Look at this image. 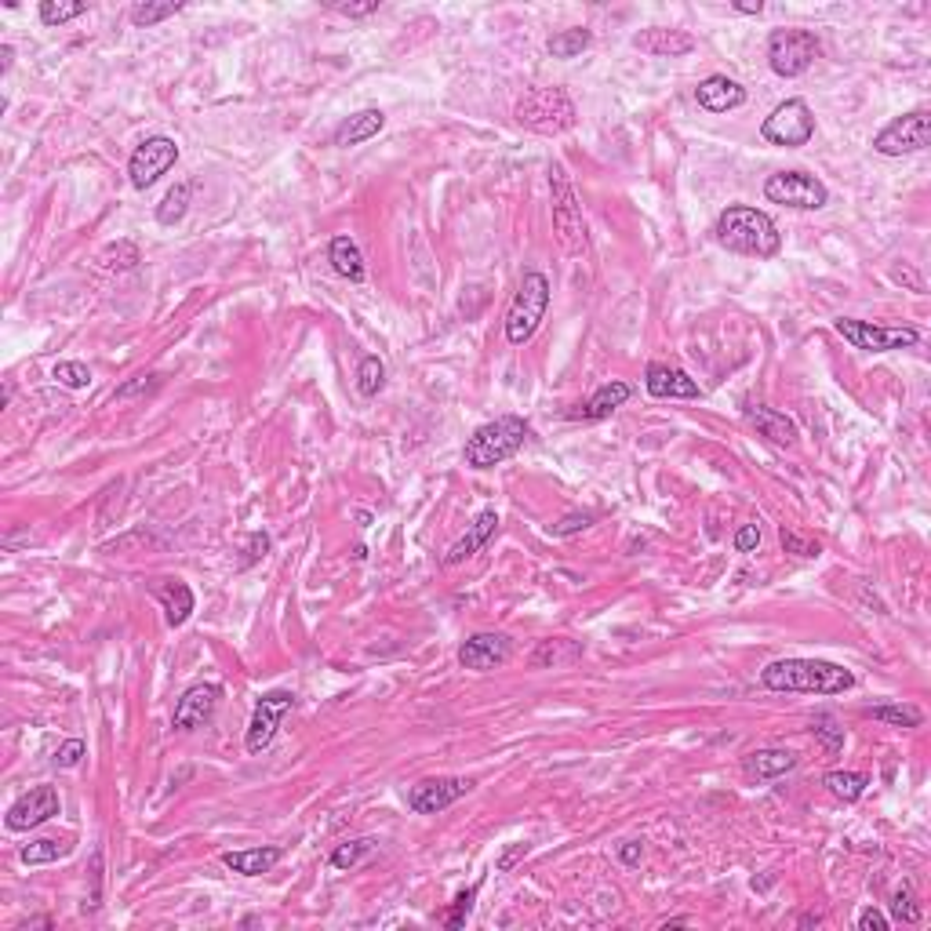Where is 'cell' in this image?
<instances>
[{
  "label": "cell",
  "mask_w": 931,
  "mask_h": 931,
  "mask_svg": "<svg viewBox=\"0 0 931 931\" xmlns=\"http://www.w3.org/2000/svg\"><path fill=\"white\" fill-rule=\"evenodd\" d=\"M888 924V917L881 910H873V906L859 913V931H888Z\"/></svg>",
  "instance_id": "obj_50"
},
{
  "label": "cell",
  "mask_w": 931,
  "mask_h": 931,
  "mask_svg": "<svg viewBox=\"0 0 931 931\" xmlns=\"http://www.w3.org/2000/svg\"><path fill=\"white\" fill-rule=\"evenodd\" d=\"M371 848H375V841H371V837H357V841L339 844V848L331 851V866H335V870H350V866H357V862H361Z\"/></svg>",
  "instance_id": "obj_39"
},
{
  "label": "cell",
  "mask_w": 931,
  "mask_h": 931,
  "mask_svg": "<svg viewBox=\"0 0 931 931\" xmlns=\"http://www.w3.org/2000/svg\"><path fill=\"white\" fill-rule=\"evenodd\" d=\"M757 546H761V524H742V528L735 531V550L753 553Z\"/></svg>",
  "instance_id": "obj_46"
},
{
  "label": "cell",
  "mask_w": 931,
  "mask_h": 931,
  "mask_svg": "<svg viewBox=\"0 0 931 931\" xmlns=\"http://www.w3.org/2000/svg\"><path fill=\"white\" fill-rule=\"evenodd\" d=\"M473 790L470 779H422L411 786L408 793V808L415 815H437V811L451 808V804L466 797Z\"/></svg>",
  "instance_id": "obj_15"
},
{
  "label": "cell",
  "mask_w": 931,
  "mask_h": 931,
  "mask_svg": "<svg viewBox=\"0 0 931 931\" xmlns=\"http://www.w3.org/2000/svg\"><path fill=\"white\" fill-rule=\"evenodd\" d=\"M477 891H481V884H473V888H466V891H459V895H455L448 917H444V924H448V928H462V924H466V917H470V910H473V899H477Z\"/></svg>",
  "instance_id": "obj_42"
},
{
  "label": "cell",
  "mask_w": 931,
  "mask_h": 931,
  "mask_svg": "<svg viewBox=\"0 0 931 931\" xmlns=\"http://www.w3.org/2000/svg\"><path fill=\"white\" fill-rule=\"evenodd\" d=\"M99 262H102V270L124 273V270H135V266L142 262V255H139V248H135L131 241H117V244H110V248L102 251Z\"/></svg>",
  "instance_id": "obj_33"
},
{
  "label": "cell",
  "mask_w": 931,
  "mask_h": 931,
  "mask_svg": "<svg viewBox=\"0 0 931 931\" xmlns=\"http://www.w3.org/2000/svg\"><path fill=\"white\" fill-rule=\"evenodd\" d=\"M633 397V386L630 382H604L601 390L593 393L590 401L582 404V408L568 411V419H582V422H601L608 419L611 411H619L622 404Z\"/></svg>",
  "instance_id": "obj_22"
},
{
  "label": "cell",
  "mask_w": 931,
  "mask_h": 931,
  "mask_svg": "<svg viewBox=\"0 0 931 931\" xmlns=\"http://www.w3.org/2000/svg\"><path fill=\"white\" fill-rule=\"evenodd\" d=\"M222 699V684H193V688L182 691V699L175 702V717H171V728L175 731H193L201 728L204 721H211V713Z\"/></svg>",
  "instance_id": "obj_16"
},
{
  "label": "cell",
  "mask_w": 931,
  "mask_h": 931,
  "mask_svg": "<svg viewBox=\"0 0 931 931\" xmlns=\"http://www.w3.org/2000/svg\"><path fill=\"white\" fill-rule=\"evenodd\" d=\"M331 266H335V273L339 277H346V281L361 284L364 277H368V270H364V255L361 248H357V241L353 237H335L331 241Z\"/></svg>",
  "instance_id": "obj_28"
},
{
  "label": "cell",
  "mask_w": 931,
  "mask_h": 931,
  "mask_svg": "<svg viewBox=\"0 0 931 931\" xmlns=\"http://www.w3.org/2000/svg\"><path fill=\"white\" fill-rule=\"evenodd\" d=\"M717 241L735 255H750V259H775L782 248V233L768 211H757L750 204H731L721 211V219L713 226Z\"/></svg>",
  "instance_id": "obj_1"
},
{
  "label": "cell",
  "mask_w": 931,
  "mask_h": 931,
  "mask_svg": "<svg viewBox=\"0 0 931 931\" xmlns=\"http://www.w3.org/2000/svg\"><path fill=\"white\" fill-rule=\"evenodd\" d=\"M793 768H797V753L793 750H753L750 757L742 761V771L757 782L786 775V771H793Z\"/></svg>",
  "instance_id": "obj_27"
},
{
  "label": "cell",
  "mask_w": 931,
  "mask_h": 931,
  "mask_svg": "<svg viewBox=\"0 0 931 931\" xmlns=\"http://www.w3.org/2000/svg\"><path fill=\"white\" fill-rule=\"evenodd\" d=\"M550 201H553V233L568 255H586L590 251V233H586V219H582V204L575 193L568 168L561 161L550 164Z\"/></svg>",
  "instance_id": "obj_4"
},
{
  "label": "cell",
  "mask_w": 931,
  "mask_h": 931,
  "mask_svg": "<svg viewBox=\"0 0 931 931\" xmlns=\"http://www.w3.org/2000/svg\"><path fill=\"white\" fill-rule=\"evenodd\" d=\"M51 379L59 382V386H66V390H88L91 368L81 361H59L55 364V371H51Z\"/></svg>",
  "instance_id": "obj_38"
},
{
  "label": "cell",
  "mask_w": 931,
  "mask_h": 931,
  "mask_svg": "<svg viewBox=\"0 0 931 931\" xmlns=\"http://www.w3.org/2000/svg\"><path fill=\"white\" fill-rule=\"evenodd\" d=\"M928 135H931V113L928 110H913V113H902V117H895L888 128L877 131L873 150L881 153V157H906V153H921L924 146H928Z\"/></svg>",
  "instance_id": "obj_11"
},
{
  "label": "cell",
  "mask_w": 931,
  "mask_h": 931,
  "mask_svg": "<svg viewBox=\"0 0 931 931\" xmlns=\"http://www.w3.org/2000/svg\"><path fill=\"white\" fill-rule=\"evenodd\" d=\"M266 550H270V535H262V531H255L248 542V557L241 561V568H251V564L259 561V557H266Z\"/></svg>",
  "instance_id": "obj_49"
},
{
  "label": "cell",
  "mask_w": 931,
  "mask_h": 931,
  "mask_svg": "<svg viewBox=\"0 0 931 931\" xmlns=\"http://www.w3.org/2000/svg\"><path fill=\"white\" fill-rule=\"evenodd\" d=\"M837 335H844V342H851L855 350L866 353H891V350H910L921 342V331L902 324V328H877L870 321H855V317H841L833 324Z\"/></svg>",
  "instance_id": "obj_10"
},
{
  "label": "cell",
  "mask_w": 931,
  "mask_h": 931,
  "mask_svg": "<svg viewBox=\"0 0 931 931\" xmlns=\"http://www.w3.org/2000/svg\"><path fill=\"white\" fill-rule=\"evenodd\" d=\"M771 691H804V695H844L855 688V673L826 659H775L761 673Z\"/></svg>",
  "instance_id": "obj_2"
},
{
  "label": "cell",
  "mask_w": 931,
  "mask_h": 931,
  "mask_svg": "<svg viewBox=\"0 0 931 931\" xmlns=\"http://www.w3.org/2000/svg\"><path fill=\"white\" fill-rule=\"evenodd\" d=\"M281 859H284L281 848H244V851H226V855H222L226 870L241 873V877H262V873H270Z\"/></svg>",
  "instance_id": "obj_26"
},
{
  "label": "cell",
  "mask_w": 931,
  "mask_h": 931,
  "mask_svg": "<svg viewBox=\"0 0 931 931\" xmlns=\"http://www.w3.org/2000/svg\"><path fill=\"white\" fill-rule=\"evenodd\" d=\"M510 637H502V633H473L470 641L459 648V662L466 666V670H495V666H502V662L510 659Z\"/></svg>",
  "instance_id": "obj_18"
},
{
  "label": "cell",
  "mask_w": 931,
  "mask_h": 931,
  "mask_svg": "<svg viewBox=\"0 0 931 931\" xmlns=\"http://www.w3.org/2000/svg\"><path fill=\"white\" fill-rule=\"evenodd\" d=\"M684 924H691L688 917H673V921H666V924H659V928H684Z\"/></svg>",
  "instance_id": "obj_54"
},
{
  "label": "cell",
  "mask_w": 931,
  "mask_h": 931,
  "mask_svg": "<svg viewBox=\"0 0 931 931\" xmlns=\"http://www.w3.org/2000/svg\"><path fill=\"white\" fill-rule=\"evenodd\" d=\"M513 117H517V124L539 131V135H564L575 128L579 110L564 88H528L513 106Z\"/></svg>",
  "instance_id": "obj_5"
},
{
  "label": "cell",
  "mask_w": 931,
  "mask_h": 931,
  "mask_svg": "<svg viewBox=\"0 0 931 931\" xmlns=\"http://www.w3.org/2000/svg\"><path fill=\"white\" fill-rule=\"evenodd\" d=\"M695 99H699L702 110L728 113V110H739L742 102H746V88H742L739 81L724 77V73H713V77H706V81L695 88Z\"/></svg>",
  "instance_id": "obj_20"
},
{
  "label": "cell",
  "mask_w": 931,
  "mask_h": 931,
  "mask_svg": "<svg viewBox=\"0 0 931 931\" xmlns=\"http://www.w3.org/2000/svg\"><path fill=\"white\" fill-rule=\"evenodd\" d=\"M175 161H179V146H175V139H168V135H153V139H146L139 150L131 153V161H128L131 186H135V190H150L153 182L175 168Z\"/></svg>",
  "instance_id": "obj_13"
},
{
  "label": "cell",
  "mask_w": 931,
  "mask_h": 931,
  "mask_svg": "<svg viewBox=\"0 0 931 931\" xmlns=\"http://www.w3.org/2000/svg\"><path fill=\"white\" fill-rule=\"evenodd\" d=\"M593 44V33L582 30V26H571V30H561L553 33L550 44H546V51H550L553 59H575V55H582V51Z\"/></svg>",
  "instance_id": "obj_30"
},
{
  "label": "cell",
  "mask_w": 931,
  "mask_h": 931,
  "mask_svg": "<svg viewBox=\"0 0 931 931\" xmlns=\"http://www.w3.org/2000/svg\"><path fill=\"white\" fill-rule=\"evenodd\" d=\"M495 528H499V513H495V510H481V513H477V521L466 528V535H462V539L455 542L448 553H444V564H448V568H455V564L470 561L473 553H481L484 546H488V539L495 535Z\"/></svg>",
  "instance_id": "obj_21"
},
{
  "label": "cell",
  "mask_w": 931,
  "mask_h": 931,
  "mask_svg": "<svg viewBox=\"0 0 931 931\" xmlns=\"http://www.w3.org/2000/svg\"><path fill=\"white\" fill-rule=\"evenodd\" d=\"M59 811H62V801H59V790H55V786H33L30 793H22L19 801L8 808L4 826H8L11 833H26V830L44 826L48 819H55Z\"/></svg>",
  "instance_id": "obj_14"
},
{
  "label": "cell",
  "mask_w": 931,
  "mask_h": 931,
  "mask_svg": "<svg viewBox=\"0 0 931 931\" xmlns=\"http://www.w3.org/2000/svg\"><path fill=\"white\" fill-rule=\"evenodd\" d=\"M782 550L786 553H793V557H819V542H808V539H801L797 531H786L782 528Z\"/></svg>",
  "instance_id": "obj_44"
},
{
  "label": "cell",
  "mask_w": 931,
  "mask_h": 931,
  "mask_svg": "<svg viewBox=\"0 0 931 931\" xmlns=\"http://www.w3.org/2000/svg\"><path fill=\"white\" fill-rule=\"evenodd\" d=\"M891 917L902 924H917L921 921V906H917V895H913L910 884H902L895 895H891Z\"/></svg>",
  "instance_id": "obj_40"
},
{
  "label": "cell",
  "mask_w": 931,
  "mask_h": 931,
  "mask_svg": "<svg viewBox=\"0 0 931 931\" xmlns=\"http://www.w3.org/2000/svg\"><path fill=\"white\" fill-rule=\"evenodd\" d=\"M528 855V844H513V848H506L502 851V859H499V873H510L513 866H517V859H524Z\"/></svg>",
  "instance_id": "obj_51"
},
{
  "label": "cell",
  "mask_w": 931,
  "mask_h": 931,
  "mask_svg": "<svg viewBox=\"0 0 931 931\" xmlns=\"http://www.w3.org/2000/svg\"><path fill=\"white\" fill-rule=\"evenodd\" d=\"M822 786H826L837 801L855 804L862 793H866V786H870V775H862V771H830V775L822 779Z\"/></svg>",
  "instance_id": "obj_29"
},
{
  "label": "cell",
  "mask_w": 931,
  "mask_h": 931,
  "mask_svg": "<svg viewBox=\"0 0 931 931\" xmlns=\"http://www.w3.org/2000/svg\"><path fill=\"white\" fill-rule=\"evenodd\" d=\"M819 55L822 44L811 30H775L768 37V66L779 77H801Z\"/></svg>",
  "instance_id": "obj_8"
},
{
  "label": "cell",
  "mask_w": 931,
  "mask_h": 931,
  "mask_svg": "<svg viewBox=\"0 0 931 931\" xmlns=\"http://www.w3.org/2000/svg\"><path fill=\"white\" fill-rule=\"evenodd\" d=\"M328 8L339 11V15H350V19H364V15H371V11H379V0H364V4H342V0H331Z\"/></svg>",
  "instance_id": "obj_48"
},
{
  "label": "cell",
  "mask_w": 931,
  "mask_h": 931,
  "mask_svg": "<svg viewBox=\"0 0 931 931\" xmlns=\"http://www.w3.org/2000/svg\"><path fill=\"white\" fill-rule=\"evenodd\" d=\"M382 128H386V113L375 110V106H371V110H361V113H350V117L335 128V146H342V150L361 146V142L375 139Z\"/></svg>",
  "instance_id": "obj_23"
},
{
  "label": "cell",
  "mask_w": 931,
  "mask_h": 931,
  "mask_svg": "<svg viewBox=\"0 0 931 931\" xmlns=\"http://www.w3.org/2000/svg\"><path fill=\"white\" fill-rule=\"evenodd\" d=\"M291 710H295V695H291V691H266V695L255 702V710H251L248 739H244L248 753L270 750V742L277 739V731H281V721Z\"/></svg>",
  "instance_id": "obj_12"
},
{
  "label": "cell",
  "mask_w": 931,
  "mask_h": 931,
  "mask_svg": "<svg viewBox=\"0 0 931 931\" xmlns=\"http://www.w3.org/2000/svg\"><path fill=\"white\" fill-rule=\"evenodd\" d=\"M190 197H193V186H190V182H179L175 190H168V197H164V201L157 204V222H161V226H175V222L186 219Z\"/></svg>",
  "instance_id": "obj_31"
},
{
  "label": "cell",
  "mask_w": 931,
  "mask_h": 931,
  "mask_svg": "<svg viewBox=\"0 0 931 931\" xmlns=\"http://www.w3.org/2000/svg\"><path fill=\"white\" fill-rule=\"evenodd\" d=\"M153 593H157V601H161L168 626H182V622L193 615V608H197V601H193V590L186 586V582H179V579H161L157 586H153Z\"/></svg>",
  "instance_id": "obj_25"
},
{
  "label": "cell",
  "mask_w": 931,
  "mask_h": 931,
  "mask_svg": "<svg viewBox=\"0 0 931 931\" xmlns=\"http://www.w3.org/2000/svg\"><path fill=\"white\" fill-rule=\"evenodd\" d=\"M866 717L881 724H891V728H921V710L917 706H870Z\"/></svg>",
  "instance_id": "obj_32"
},
{
  "label": "cell",
  "mask_w": 931,
  "mask_h": 931,
  "mask_svg": "<svg viewBox=\"0 0 931 931\" xmlns=\"http://www.w3.org/2000/svg\"><path fill=\"white\" fill-rule=\"evenodd\" d=\"M644 386L655 401H695L702 397L699 382L691 379L688 371L670 368V364H648L644 368Z\"/></svg>",
  "instance_id": "obj_17"
},
{
  "label": "cell",
  "mask_w": 931,
  "mask_h": 931,
  "mask_svg": "<svg viewBox=\"0 0 931 931\" xmlns=\"http://www.w3.org/2000/svg\"><path fill=\"white\" fill-rule=\"evenodd\" d=\"M84 753H88L84 739H66L59 750H55V768H66V771L77 768V764L84 761Z\"/></svg>",
  "instance_id": "obj_43"
},
{
  "label": "cell",
  "mask_w": 931,
  "mask_h": 931,
  "mask_svg": "<svg viewBox=\"0 0 931 931\" xmlns=\"http://www.w3.org/2000/svg\"><path fill=\"white\" fill-rule=\"evenodd\" d=\"M157 386V375H135L131 382H124L121 390L113 393V401H128V397H135V393H146Z\"/></svg>",
  "instance_id": "obj_47"
},
{
  "label": "cell",
  "mask_w": 931,
  "mask_h": 931,
  "mask_svg": "<svg viewBox=\"0 0 931 931\" xmlns=\"http://www.w3.org/2000/svg\"><path fill=\"white\" fill-rule=\"evenodd\" d=\"M619 855H622V862H626V866H637V862H641V844H637V841H626V844H622Z\"/></svg>",
  "instance_id": "obj_52"
},
{
  "label": "cell",
  "mask_w": 931,
  "mask_h": 931,
  "mask_svg": "<svg viewBox=\"0 0 931 931\" xmlns=\"http://www.w3.org/2000/svg\"><path fill=\"white\" fill-rule=\"evenodd\" d=\"M746 419H750L753 426H757V433L768 437L771 444H782V448L797 444V426H793V419H786L782 411L764 408V404H746Z\"/></svg>",
  "instance_id": "obj_24"
},
{
  "label": "cell",
  "mask_w": 931,
  "mask_h": 931,
  "mask_svg": "<svg viewBox=\"0 0 931 931\" xmlns=\"http://www.w3.org/2000/svg\"><path fill=\"white\" fill-rule=\"evenodd\" d=\"M70 855V844L66 841H48V837H41V841H30L26 848H22V862H30V866H44V862H59Z\"/></svg>",
  "instance_id": "obj_35"
},
{
  "label": "cell",
  "mask_w": 931,
  "mask_h": 931,
  "mask_svg": "<svg viewBox=\"0 0 931 931\" xmlns=\"http://www.w3.org/2000/svg\"><path fill=\"white\" fill-rule=\"evenodd\" d=\"M84 11H88V4H81V0H41L44 26H62L70 19H81Z\"/></svg>",
  "instance_id": "obj_37"
},
{
  "label": "cell",
  "mask_w": 931,
  "mask_h": 931,
  "mask_svg": "<svg viewBox=\"0 0 931 931\" xmlns=\"http://www.w3.org/2000/svg\"><path fill=\"white\" fill-rule=\"evenodd\" d=\"M731 8H735V11H742V15H761V11H764V4H761V0H757V4H731Z\"/></svg>",
  "instance_id": "obj_53"
},
{
  "label": "cell",
  "mask_w": 931,
  "mask_h": 931,
  "mask_svg": "<svg viewBox=\"0 0 931 931\" xmlns=\"http://www.w3.org/2000/svg\"><path fill=\"white\" fill-rule=\"evenodd\" d=\"M182 8H186V4H179V0H168V4H135V8H131V22H135L139 30H150L157 22L179 15Z\"/></svg>",
  "instance_id": "obj_36"
},
{
  "label": "cell",
  "mask_w": 931,
  "mask_h": 931,
  "mask_svg": "<svg viewBox=\"0 0 931 931\" xmlns=\"http://www.w3.org/2000/svg\"><path fill=\"white\" fill-rule=\"evenodd\" d=\"M546 310H550V277L539 270H528L517 284L510 310H506V339H510V346H524V342L535 339V331L546 321Z\"/></svg>",
  "instance_id": "obj_6"
},
{
  "label": "cell",
  "mask_w": 931,
  "mask_h": 931,
  "mask_svg": "<svg viewBox=\"0 0 931 931\" xmlns=\"http://www.w3.org/2000/svg\"><path fill=\"white\" fill-rule=\"evenodd\" d=\"M764 197L771 204H782V208L819 211L830 201V190L815 175H808V171H775L764 182Z\"/></svg>",
  "instance_id": "obj_9"
},
{
  "label": "cell",
  "mask_w": 931,
  "mask_h": 931,
  "mask_svg": "<svg viewBox=\"0 0 931 931\" xmlns=\"http://www.w3.org/2000/svg\"><path fill=\"white\" fill-rule=\"evenodd\" d=\"M811 731L826 742V753H837L844 746V728H837V721H833L830 713H819V717L811 721Z\"/></svg>",
  "instance_id": "obj_41"
},
{
  "label": "cell",
  "mask_w": 931,
  "mask_h": 931,
  "mask_svg": "<svg viewBox=\"0 0 931 931\" xmlns=\"http://www.w3.org/2000/svg\"><path fill=\"white\" fill-rule=\"evenodd\" d=\"M590 524H593L590 513H568L561 524H553V535H557V539H568V535H579V531H586Z\"/></svg>",
  "instance_id": "obj_45"
},
{
  "label": "cell",
  "mask_w": 931,
  "mask_h": 931,
  "mask_svg": "<svg viewBox=\"0 0 931 931\" xmlns=\"http://www.w3.org/2000/svg\"><path fill=\"white\" fill-rule=\"evenodd\" d=\"M382 386H386V364L379 357H364L357 364V393L361 397H379Z\"/></svg>",
  "instance_id": "obj_34"
},
{
  "label": "cell",
  "mask_w": 931,
  "mask_h": 931,
  "mask_svg": "<svg viewBox=\"0 0 931 931\" xmlns=\"http://www.w3.org/2000/svg\"><path fill=\"white\" fill-rule=\"evenodd\" d=\"M811 135H815V117H811V106L804 99L779 102L761 124V139L768 146H782V150L808 146Z\"/></svg>",
  "instance_id": "obj_7"
},
{
  "label": "cell",
  "mask_w": 931,
  "mask_h": 931,
  "mask_svg": "<svg viewBox=\"0 0 931 931\" xmlns=\"http://www.w3.org/2000/svg\"><path fill=\"white\" fill-rule=\"evenodd\" d=\"M633 48L655 59H677L695 51V37L688 30H666V26H648V30L633 33Z\"/></svg>",
  "instance_id": "obj_19"
},
{
  "label": "cell",
  "mask_w": 931,
  "mask_h": 931,
  "mask_svg": "<svg viewBox=\"0 0 931 931\" xmlns=\"http://www.w3.org/2000/svg\"><path fill=\"white\" fill-rule=\"evenodd\" d=\"M528 433H531V426L521 415H502V419H495V422H484L481 430L466 441L462 459H466L470 470H491V466L513 459V455L524 448Z\"/></svg>",
  "instance_id": "obj_3"
},
{
  "label": "cell",
  "mask_w": 931,
  "mask_h": 931,
  "mask_svg": "<svg viewBox=\"0 0 931 931\" xmlns=\"http://www.w3.org/2000/svg\"><path fill=\"white\" fill-rule=\"evenodd\" d=\"M0 55H4V70H8V66H11V44H4V48H0Z\"/></svg>",
  "instance_id": "obj_55"
}]
</instances>
